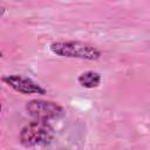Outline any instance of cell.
I'll use <instances>...</instances> for the list:
<instances>
[{"label": "cell", "instance_id": "obj_2", "mask_svg": "<svg viewBox=\"0 0 150 150\" xmlns=\"http://www.w3.org/2000/svg\"><path fill=\"white\" fill-rule=\"evenodd\" d=\"M54 130L45 121H34L22 128L20 142L25 146H35L47 144L53 139Z\"/></svg>", "mask_w": 150, "mask_h": 150}, {"label": "cell", "instance_id": "obj_3", "mask_svg": "<svg viewBox=\"0 0 150 150\" xmlns=\"http://www.w3.org/2000/svg\"><path fill=\"white\" fill-rule=\"evenodd\" d=\"M26 109L30 116L36 118V121H45L56 118L62 115L63 110L60 105L53 102L41 101V100H33L27 103Z\"/></svg>", "mask_w": 150, "mask_h": 150}, {"label": "cell", "instance_id": "obj_1", "mask_svg": "<svg viewBox=\"0 0 150 150\" xmlns=\"http://www.w3.org/2000/svg\"><path fill=\"white\" fill-rule=\"evenodd\" d=\"M50 50L60 56L77 57L84 60H97L101 56V52L96 47L79 41L54 42L50 45Z\"/></svg>", "mask_w": 150, "mask_h": 150}, {"label": "cell", "instance_id": "obj_4", "mask_svg": "<svg viewBox=\"0 0 150 150\" xmlns=\"http://www.w3.org/2000/svg\"><path fill=\"white\" fill-rule=\"evenodd\" d=\"M9 87L21 94H45L46 90L33 80L21 75H9L2 79Z\"/></svg>", "mask_w": 150, "mask_h": 150}, {"label": "cell", "instance_id": "obj_6", "mask_svg": "<svg viewBox=\"0 0 150 150\" xmlns=\"http://www.w3.org/2000/svg\"><path fill=\"white\" fill-rule=\"evenodd\" d=\"M4 13H5V8H4V7H1V6H0V16H1V15H2V14H4Z\"/></svg>", "mask_w": 150, "mask_h": 150}, {"label": "cell", "instance_id": "obj_7", "mask_svg": "<svg viewBox=\"0 0 150 150\" xmlns=\"http://www.w3.org/2000/svg\"><path fill=\"white\" fill-rule=\"evenodd\" d=\"M0 110H1V105H0Z\"/></svg>", "mask_w": 150, "mask_h": 150}, {"label": "cell", "instance_id": "obj_5", "mask_svg": "<svg viewBox=\"0 0 150 150\" xmlns=\"http://www.w3.org/2000/svg\"><path fill=\"white\" fill-rule=\"evenodd\" d=\"M79 82L86 88H95L101 82V76L95 71H86L79 76Z\"/></svg>", "mask_w": 150, "mask_h": 150}]
</instances>
